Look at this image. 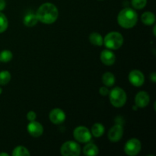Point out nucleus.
Listing matches in <instances>:
<instances>
[{"instance_id":"1","label":"nucleus","mask_w":156,"mask_h":156,"mask_svg":"<svg viewBox=\"0 0 156 156\" xmlns=\"http://www.w3.org/2000/svg\"><path fill=\"white\" fill-rule=\"evenodd\" d=\"M38 21L43 24H50L54 23L59 16V11L55 5L50 2H46L38 8L36 13Z\"/></svg>"},{"instance_id":"2","label":"nucleus","mask_w":156,"mask_h":156,"mask_svg":"<svg viewBox=\"0 0 156 156\" xmlns=\"http://www.w3.org/2000/svg\"><path fill=\"white\" fill-rule=\"evenodd\" d=\"M138 20V15L135 10L129 8L122 9L117 16L118 24L123 28H132L136 25Z\"/></svg>"},{"instance_id":"3","label":"nucleus","mask_w":156,"mask_h":156,"mask_svg":"<svg viewBox=\"0 0 156 156\" xmlns=\"http://www.w3.org/2000/svg\"><path fill=\"white\" fill-rule=\"evenodd\" d=\"M123 43V37L119 32L112 31L105 36L104 39V44L108 49L117 50L120 48Z\"/></svg>"},{"instance_id":"4","label":"nucleus","mask_w":156,"mask_h":156,"mask_svg":"<svg viewBox=\"0 0 156 156\" xmlns=\"http://www.w3.org/2000/svg\"><path fill=\"white\" fill-rule=\"evenodd\" d=\"M110 101L115 108H121L126 102V94L124 90L119 87H116L109 92Z\"/></svg>"},{"instance_id":"5","label":"nucleus","mask_w":156,"mask_h":156,"mask_svg":"<svg viewBox=\"0 0 156 156\" xmlns=\"http://www.w3.org/2000/svg\"><path fill=\"white\" fill-rule=\"evenodd\" d=\"M60 152L63 156H79L81 153V147L76 142L67 141L62 145Z\"/></svg>"},{"instance_id":"6","label":"nucleus","mask_w":156,"mask_h":156,"mask_svg":"<svg viewBox=\"0 0 156 156\" xmlns=\"http://www.w3.org/2000/svg\"><path fill=\"white\" fill-rule=\"evenodd\" d=\"M73 136L79 143H88L91 139V133L89 129L83 126L76 127L73 132Z\"/></svg>"},{"instance_id":"7","label":"nucleus","mask_w":156,"mask_h":156,"mask_svg":"<svg viewBox=\"0 0 156 156\" xmlns=\"http://www.w3.org/2000/svg\"><path fill=\"white\" fill-rule=\"evenodd\" d=\"M142 145L139 140L136 138L128 140L124 147V151L126 155L129 156H135L140 153L141 150Z\"/></svg>"},{"instance_id":"8","label":"nucleus","mask_w":156,"mask_h":156,"mask_svg":"<svg viewBox=\"0 0 156 156\" xmlns=\"http://www.w3.org/2000/svg\"><path fill=\"white\" fill-rule=\"evenodd\" d=\"M129 81L134 86H142L145 82L144 75L140 70H133L129 74Z\"/></svg>"},{"instance_id":"9","label":"nucleus","mask_w":156,"mask_h":156,"mask_svg":"<svg viewBox=\"0 0 156 156\" xmlns=\"http://www.w3.org/2000/svg\"><path fill=\"white\" fill-rule=\"evenodd\" d=\"M123 135V128L121 125L117 124L111 128L108 132V138L111 142H118Z\"/></svg>"},{"instance_id":"10","label":"nucleus","mask_w":156,"mask_h":156,"mask_svg":"<svg viewBox=\"0 0 156 156\" xmlns=\"http://www.w3.org/2000/svg\"><path fill=\"white\" fill-rule=\"evenodd\" d=\"M50 120L54 124H60L66 120V114L62 110L59 108H55L50 113Z\"/></svg>"},{"instance_id":"11","label":"nucleus","mask_w":156,"mask_h":156,"mask_svg":"<svg viewBox=\"0 0 156 156\" xmlns=\"http://www.w3.org/2000/svg\"><path fill=\"white\" fill-rule=\"evenodd\" d=\"M27 129L29 134L35 138L41 136L44 133V128L42 125L35 120L30 122V123L27 125Z\"/></svg>"},{"instance_id":"12","label":"nucleus","mask_w":156,"mask_h":156,"mask_svg":"<svg viewBox=\"0 0 156 156\" xmlns=\"http://www.w3.org/2000/svg\"><path fill=\"white\" fill-rule=\"evenodd\" d=\"M149 101H150V98L149 94L146 91H140L136 95L135 104L137 108H146L149 104Z\"/></svg>"},{"instance_id":"13","label":"nucleus","mask_w":156,"mask_h":156,"mask_svg":"<svg viewBox=\"0 0 156 156\" xmlns=\"http://www.w3.org/2000/svg\"><path fill=\"white\" fill-rule=\"evenodd\" d=\"M116 56L111 50H105L101 53V60L105 65L112 66L115 62Z\"/></svg>"},{"instance_id":"14","label":"nucleus","mask_w":156,"mask_h":156,"mask_svg":"<svg viewBox=\"0 0 156 156\" xmlns=\"http://www.w3.org/2000/svg\"><path fill=\"white\" fill-rule=\"evenodd\" d=\"M98 148L93 143H88L84 147L83 153L87 156H95L98 155Z\"/></svg>"},{"instance_id":"15","label":"nucleus","mask_w":156,"mask_h":156,"mask_svg":"<svg viewBox=\"0 0 156 156\" xmlns=\"http://www.w3.org/2000/svg\"><path fill=\"white\" fill-rule=\"evenodd\" d=\"M37 17L36 14L33 13H28L27 15H26L24 18V24H25L27 27H34V25H36L38 22Z\"/></svg>"},{"instance_id":"16","label":"nucleus","mask_w":156,"mask_h":156,"mask_svg":"<svg viewBox=\"0 0 156 156\" xmlns=\"http://www.w3.org/2000/svg\"><path fill=\"white\" fill-rule=\"evenodd\" d=\"M102 82L107 87H111L115 83V76L111 73H105L102 76Z\"/></svg>"},{"instance_id":"17","label":"nucleus","mask_w":156,"mask_h":156,"mask_svg":"<svg viewBox=\"0 0 156 156\" xmlns=\"http://www.w3.org/2000/svg\"><path fill=\"white\" fill-rule=\"evenodd\" d=\"M141 20L143 21V24H146V25H152L155 23V17L152 12H146L142 15Z\"/></svg>"},{"instance_id":"18","label":"nucleus","mask_w":156,"mask_h":156,"mask_svg":"<svg viewBox=\"0 0 156 156\" xmlns=\"http://www.w3.org/2000/svg\"><path fill=\"white\" fill-rule=\"evenodd\" d=\"M89 41L95 46H101L104 44V39L101 35L97 32H93L89 36Z\"/></svg>"},{"instance_id":"19","label":"nucleus","mask_w":156,"mask_h":156,"mask_svg":"<svg viewBox=\"0 0 156 156\" xmlns=\"http://www.w3.org/2000/svg\"><path fill=\"white\" fill-rule=\"evenodd\" d=\"M104 133H105V127L101 123H94L91 127V133L94 136L97 137V138L101 136Z\"/></svg>"},{"instance_id":"20","label":"nucleus","mask_w":156,"mask_h":156,"mask_svg":"<svg viewBox=\"0 0 156 156\" xmlns=\"http://www.w3.org/2000/svg\"><path fill=\"white\" fill-rule=\"evenodd\" d=\"M13 156H29L30 152L24 146H17L12 152Z\"/></svg>"},{"instance_id":"21","label":"nucleus","mask_w":156,"mask_h":156,"mask_svg":"<svg viewBox=\"0 0 156 156\" xmlns=\"http://www.w3.org/2000/svg\"><path fill=\"white\" fill-rule=\"evenodd\" d=\"M11 80V74L9 71H4L0 72V85H5L10 82Z\"/></svg>"},{"instance_id":"22","label":"nucleus","mask_w":156,"mask_h":156,"mask_svg":"<svg viewBox=\"0 0 156 156\" xmlns=\"http://www.w3.org/2000/svg\"><path fill=\"white\" fill-rule=\"evenodd\" d=\"M13 57L12 53L10 50H5L0 52V61L2 62H8L11 61Z\"/></svg>"},{"instance_id":"23","label":"nucleus","mask_w":156,"mask_h":156,"mask_svg":"<svg viewBox=\"0 0 156 156\" xmlns=\"http://www.w3.org/2000/svg\"><path fill=\"white\" fill-rule=\"evenodd\" d=\"M8 25H9V22H8L7 18L4 14L0 12V34L5 31L6 29L8 28Z\"/></svg>"},{"instance_id":"24","label":"nucleus","mask_w":156,"mask_h":156,"mask_svg":"<svg viewBox=\"0 0 156 156\" xmlns=\"http://www.w3.org/2000/svg\"><path fill=\"white\" fill-rule=\"evenodd\" d=\"M133 7L135 9H143L147 4V0H131Z\"/></svg>"},{"instance_id":"25","label":"nucleus","mask_w":156,"mask_h":156,"mask_svg":"<svg viewBox=\"0 0 156 156\" xmlns=\"http://www.w3.org/2000/svg\"><path fill=\"white\" fill-rule=\"evenodd\" d=\"M36 117H37V115H36V113L34 112V111H29L28 113L27 114V120H29V121H34V120H36Z\"/></svg>"},{"instance_id":"26","label":"nucleus","mask_w":156,"mask_h":156,"mask_svg":"<svg viewBox=\"0 0 156 156\" xmlns=\"http://www.w3.org/2000/svg\"><path fill=\"white\" fill-rule=\"evenodd\" d=\"M99 93H100L101 95L102 96H107L109 94V90L106 88V87H101L99 89Z\"/></svg>"},{"instance_id":"27","label":"nucleus","mask_w":156,"mask_h":156,"mask_svg":"<svg viewBox=\"0 0 156 156\" xmlns=\"http://www.w3.org/2000/svg\"><path fill=\"white\" fill-rule=\"evenodd\" d=\"M5 5H6L5 0H0V12L2 11L3 9L5 8Z\"/></svg>"},{"instance_id":"28","label":"nucleus","mask_w":156,"mask_h":156,"mask_svg":"<svg viewBox=\"0 0 156 156\" xmlns=\"http://www.w3.org/2000/svg\"><path fill=\"white\" fill-rule=\"evenodd\" d=\"M150 79L152 81V82H154V83H155V82H156V74H155V73H151V74H150Z\"/></svg>"},{"instance_id":"29","label":"nucleus","mask_w":156,"mask_h":156,"mask_svg":"<svg viewBox=\"0 0 156 156\" xmlns=\"http://www.w3.org/2000/svg\"><path fill=\"white\" fill-rule=\"evenodd\" d=\"M0 156H9V154L4 153V152H2V153H0Z\"/></svg>"},{"instance_id":"30","label":"nucleus","mask_w":156,"mask_h":156,"mask_svg":"<svg viewBox=\"0 0 156 156\" xmlns=\"http://www.w3.org/2000/svg\"><path fill=\"white\" fill-rule=\"evenodd\" d=\"M155 28H156V26H155V27H154V28H153V34H154V35H155Z\"/></svg>"},{"instance_id":"31","label":"nucleus","mask_w":156,"mask_h":156,"mask_svg":"<svg viewBox=\"0 0 156 156\" xmlns=\"http://www.w3.org/2000/svg\"><path fill=\"white\" fill-rule=\"evenodd\" d=\"M2 93V88H0V94H1Z\"/></svg>"}]
</instances>
